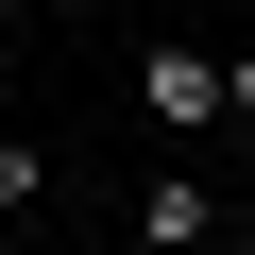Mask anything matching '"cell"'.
<instances>
[{
    "label": "cell",
    "instance_id": "1",
    "mask_svg": "<svg viewBox=\"0 0 255 255\" xmlns=\"http://www.w3.org/2000/svg\"><path fill=\"white\" fill-rule=\"evenodd\" d=\"M136 102L170 119V136H204V119H221V51H153V68H136Z\"/></svg>",
    "mask_w": 255,
    "mask_h": 255
},
{
    "label": "cell",
    "instance_id": "2",
    "mask_svg": "<svg viewBox=\"0 0 255 255\" xmlns=\"http://www.w3.org/2000/svg\"><path fill=\"white\" fill-rule=\"evenodd\" d=\"M34 187H51V170H34V136H0V221H17Z\"/></svg>",
    "mask_w": 255,
    "mask_h": 255
},
{
    "label": "cell",
    "instance_id": "3",
    "mask_svg": "<svg viewBox=\"0 0 255 255\" xmlns=\"http://www.w3.org/2000/svg\"><path fill=\"white\" fill-rule=\"evenodd\" d=\"M221 119H255V51H238V68H221Z\"/></svg>",
    "mask_w": 255,
    "mask_h": 255
},
{
    "label": "cell",
    "instance_id": "4",
    "mask_svg": "<svg viewBox=\"0 0 255 255\" xmlns=\"http://www.w3.org/2000/svg\"><path fill=\"white\" fill-rule=\"evenodd\" d=\"M0 136H17V85H0Z\"/></svg>",
    "mask_w": 255,
    "mask_h": 255
},
{
    "label": "cell",
    "instance_id": "5",
    "mask_svg": "<svg viewBox=\"0 0 255 255\" xmlns=\"http://www.w3.org/2000/svg\"><path fill=\"white\" fill-rule=\"evenodd\" d=\"M238 238H255V187H238Z\"/></svg>",
    "mask_w": 255,
    "mask_h": 255
},
{
    "label": "cell",
    "instance_id": "6",
    "mask_svg": "<svg viewBox=\"0 0 255 255\" xmlns=\"http://www.w3.org/2000/svg\"><path fill=\"white\" fill-rule=\"evenodd\" d=\"M0 17H34V0H0Z\"/></svg>",
    "mask_w": 255,
    "mask_h": 255
},
{
    "label": "cell",
    "instance_id": "7",
    "mask_svg": "<svg viewBox=\"0 0 255 255\" xmlns=\"http://www.w3.org/2000/svg\"><path fill=\"white\" fill-rule=\"evenodd\" d=\"M221 255H255V238H221Z\"/></svg>",
    "mask_w": 255,
    "mask_h": 255
}]
</instances>
